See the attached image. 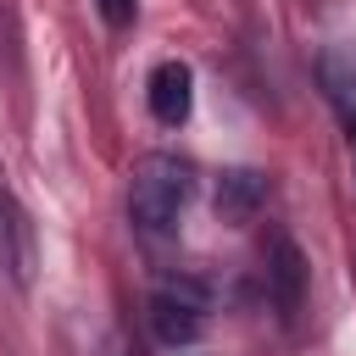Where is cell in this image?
<instances>
[{
  "label": "cell",
  "instance_id": "cell-6",
  "mask_svg": "<svg viewBox=\"0 0 356 356\" xmlns=\"http://www.w3.org/2000/svg\"><path fill=\"white\" fill-rule=\"evenodd\" d=\"M267 206V178L261 172H222V184H217V217L222 222H250L256 211Z\"/></svg>",
  "mask_w": 356,
  "mask_h": 356
},
{
  "label": "cell",
  "instance_id": "cell-7",
  "mask_svg": "<svg viewBox=\"0 0 356 356\" xmlns=\"http://www.w3.org/2000/svg\"><path fill=\"white\" fill-rule=\"evenodd\" d=\"M323 83H328V95H334L339 106L356 111V50H350V44H334V50L323 56Z\"/></svg>",
  "mask_w": 356,
  "mask_h": 356
},
{
  "label": "cell",
  "instance_id": "cell-3",
  "mask_svg": "<svg viewBox=\"0 0 356 356\" xmlns=\"http://www.w3.org/2000/svg\"><path fill=\"white\" fill-rule=\"evenodd\" d=\"M0 267L17 289H33V273H39V234H33V217L17 206V195L0 189Z\"/></svg>",
  "mask_w": 356,
  "mask_h": 356
},
{
  "label": "cell",
  "instance_id": "cell-8",
  "mask_svg": "<svg viewBox=\"0 0 356 356\" xmlns=\"http://www.w3.org/2000/svg\"><path fill=\"white\" fill-rule=\"evenodd\" d=\"M95 11H100L106 28H128L139 17V0H95Z\"/></svg>",
  "mask_w": 356,
  "mask_h": 356
},
{
  "label": "cell",
  "instance_id": "cell-1",
  "mask_svg": "<svg viewBox=\"0 0 356 356\" xmlns=\"http://www.w3.org/2000/svg\"><path fill=\"white\" fill-rule=\"evenodd\" d=\"M189 200H195V167H189L184 156L156 150V156H145V161L134 167L128 217H134L145 234H172L178 217L189 211Z\"/></svg>",
  "mask_w": 356,
  "mask_h": 356
},
{
  "label": "cell",
  "instance_id": "cell-4",
  "mask_svg": "<svg viewBox=\"0 0 356 356\" xmlns=\"http://www.w3.org/2000/svg\"><path fill=\"white\" fill-rule=\"evenodd\" d=\"M145 100H150V117H156V122L178 128V122L189 117V106H195V72H189L184 61H161V67L150 72V83H145Z\"/></svg>",
  "mask_w": 356,
  "mask_h": 356
},
{
  "label": "cell",
  "instance_id": "cell-5",
  "mask_svg": "<svg viewBox=\"0 0 356 356\" xmlns=\"http://www.w3.org/2000/svg\"><path fill=\"white\" fill-rule=\"evenodd\" d=\"M267 295L278 312H295L300 295H306V256L289 234H273L267 239Z\"/></svg>",
  "mask_w": 356,
  "mask_h": 356
},
{
  "label": "cell",
  "instance_id": "cell-2",
  "mask_svg": "<svg viewBox=\"0 0 356 356\" xmlns=\"http://www.w3.org/2000/svg\"><path fill=\"white\" fill-rule=\"evenodd\" d=\"M150 334L161 345H195L206 334V289L189 278H167L150 295Z\"/></svg>",
  "mask_w": 356,
  "mask_h": 356
}]
</instances>
